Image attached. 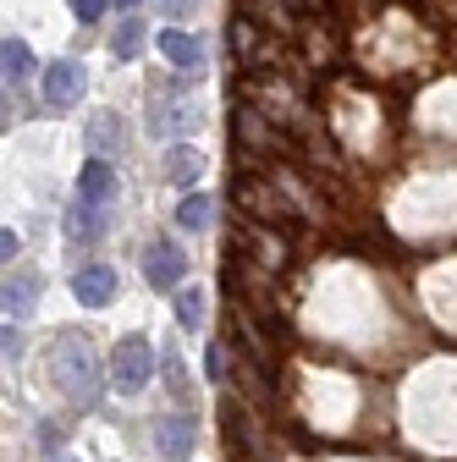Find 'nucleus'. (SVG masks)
<instances>
[{"instance_id":"1","label":"nucleus","mask_w":457,"mask_h":462,"mask_svg":"<svg viewBox=\"0 0 457 462\" xmlns=\"http://www.w3.org/2000/svg\"><path fill=\"white\" fill-rule=\"evenodd\" d=\"M44 369H50V385L61 391V402L72 408H94V396L105 385V364H99V346L83 336V330H55L50 353H44Z\"/></svg>"},{"instance_id":"2","label":"nucleus","mask_w":457,"mask_h":462,"mask_svg":"<svg viewBox=\"0 0 457 462\" xmlns=\"http://www.w3.org/2000/svg\"><path fill=\"white\" fill-rule=\"evenodd\" d=\"M149 380H154V346L144 336H122L117 353H110V385L122 396H144Z\"/></svg>"},{"instance_id":"3","label":"nucleus","mask_w":457,"mask_h":462,"mask_svg":"<svg viewBox=\"0 0 457 462\" xmlns=\"http://www.w3.org/2000/svg\"><path fill=\"white\" fill-rule=\"evenodd\" d=\"M144 281L154 286V292H177V286L188 281V248H177V243H149L144 248Z\"/></svg>"},{"instance_id":"4","label":"nucleus","mask_w":457,"mask_h":462,"mask_svg":"<svg viewBox=\"0 0 457 462\" xmlns=\"http://www.w3.org/2000/svg\"><path fill=\"white\" fill-rule=\"evenodd\" d=\"M232 199H238V209H243L248 220H265V226L287 220V199H281V188L265 182V177H243V182L232 188Z\"/></svg>"},{"instance_id":"5","label":"nucleus","mask_w":457,"mask_h":462,"mask_svg":"<svg viewBox=\"0 0 457 462\" xmlns=\"http://www.w3.org/2000/svg\"><path fill=\"white\" fill-rule=\"evenodd\" d=\"M83 94H89L83 61H50V67H44V105H50V110H72Z\"/></svg>"},{"instance_id":"6","label":"nucleus","mask_w":457,"mask_h":462,"mask_svg":"<svg viewBox=\"0 0 457 462\" xmlns=\"http://www.w3.org/2000/svg\"><path fill=\"white\" fill-rule=\"evenodd\" d=\"M117 160H105V154H94L83 171H78V199H89L94 209H105V204H117Z\"/></svg>"},{"instance_id":"7","label":"nucleus","mask_w":457,"mask_h":462,"mask_svg":"<svg viewBox=\"0 0 457 462\" xmlns=\"http://www.w3.org/2000/svg\"><path fill=\"white\" fill-rule=\"evenodd\" d=\"M160 55L182 78H199L204 72V39L199 33H182V28H160Z\"/></svg>"},{"instance_id":"8","label":"nucleus","mask_w":457,"mask_h":462,"mask_svg":"<svg viewBox=\"0 0 457 462\" xmlns=\"http://www.w3.org/2000/svg\"><path fill=\"white\" fill-rule=\"evenodd\" d=\"M154 446H160V457H165V462H188V457H193V446H199V435H193V419H182V413H165V419L154 424Z\"/></svg>"},{"instance_id":"9","label":"nucleus","mask_w":457,"mask_h":462,"mask_svg":"<svg viewBox=\"0 0 457 462\" xmlns=\"http://www.w3.org/2000/svg\"><path fill=\"white\" fill-rule=\"evenodd\" d=\"M61 226H67V243L72 248H94L105 237V209H94L89 199H72L67 215H61Z\"/></svg>"},{"instance_id":"10","label":"nucleus","mask_w":457,"mask_h":462,"mask_svg":"<svg viewBox=\"0 0 457 462\" xmlns=\"http://www.w3.org/2000/svg\"><path fill=\"white\" fill-rule=\"evenodd\" d=\"M72 292H78L83 309H105L110 298H117V270H110V264H83L72 275Z\"/></svg>"},{"instance_id":"11","label":"nucleus","mask_w":457,"mask_h":462,"mask_svg":"<svg viewBox=\"0 0 457 462\" xmlns=\"http://www.w3.org/2000/svg\"><path fill=\"white\" fill-rule=\"evenodd\" d=\"M243 243H248V254L259 259V270H281V264H287V237H281V231H270L265 220H243Z\"/></svg>"},{"instance_id":"12","label":"nucleus","mask_w":457,"mask_h":462,"mask_svg":"<svg viewBox=\"0 0 457 462\" xmlns=\"http://www.w3.org/2000/svg\"><path fill=\"white\" fill-rule=\"evenodd\" d=\"M220 435H226V446L243 451V457L259 446V430H254V419H248V408H243L238 396H226V402H220Z\"/></svg>"},{"instance_id":"13","label":"nucleus","mask_w":457,"mask_h":462,"mask_svg":"<svg viewBox=\"0 0 457 462\" xmlns=\"http://www.w3.org/2000/svg\"><path fill=\"white\" fill-rule=\"evenodd\" d=\"M39 270H17V275H6V319H33V309H39Z\"/></svg>"},{"instance_id":"14","label":"nucleus","mask_w":457,"mask_h":462,"mask_svg":"<svg viewBox=\"0 0 457 462\" xmlns=\"http://www.w3.org/2000/svg\"><path fill=\"white\" fill-rule=\"evenodd\" d=\"M0 67H6V88H23V83L39 72L33 44H28V39H17V33H6V44H0Z\"/></svg>"},{"instance_id":"15","label":"nucleus","mask_w":457,"mask_h":462,"mask_svg":"<svg viewBox=\"0 0 457 462\" xmlns=\"http://www.w3.org/2000/svg\"><path fill=\"white\" fill-rule=\"evenodd\" d=\"M238 138H243L248 149H275V143H281L275 116H265V110H254V105H238Z\"/></svg>"},{"instance_id":"16","label":"nucleus","mask_w":457,"mask_h":462,"mask_svg":"<svg viewBox=\"0 0 457 462\" xmlns=\"http://www.w3.org/2000/svg\"><path fill=\"white\" fill-rule=\"evenodd\" d=\"M122 138H127V133H122V116H117V110H99L94 122H89V149L105 154V160L122 154Z\"/></svg>"},{"instance_id":"17","label":"nucleus","mask_w":457,"mask_h":462,"mask_svg":"<svg viewBox=\"0 0 457 462\" xmlns=\"http://www.w3.org/2000/svg\"><path fill=\"white\" fill-rule=\"evenodd\" d=\"M110 55H117V61H138L144 55V23L133 12L117 23V33H110Z\"/></svg>"},{"instance_id":"18","label":"nucleus","mask_w":457,"mask_h":462,"mask_svg":"<svg viewBox=\"0 0 457 462\" xmlns=\"http://www.w3.org/2000/svg\"><path fill=\"white\" fill-rule=\"evenodd\" d=\"M199 171H204V154H199V149H182V143H177V149L165 154V177L177 182V188H193Z\"/></svg>"},{"instance_id":"19","label":"nucleus","mask_w":457,"mask_h":462,"mask_svg":"<svg viewBox=\"0 0 457 462\" xmlns=\"http://www.w3.org/2000/svg\"><path fill=\"white\" fill-rule=\"evenodd\" d=\"M232 50H238V61H243V67H259L265 33H259V23H254V17H238V23H232Z\"/></svg>"},{"instance_id":"20","label":"nucleus","mask_w":457,"mask_h":462,"mask_svg":"<svg viewBox=\"0 0 457 462\" xmlns=\"http://www.w3.org/2000/svg\"><path fill=\"white\" fill-rule=\"evenodd\" d=\"M210 215H215V199L210 193H182V204H177V226L182 231H204Z\"/></svg>"},{"instance_id":"21","label":"nucleus","mask_w":457,"mask_h":462,"mask_svg":"<svg viewBox=\"0 0 457 462\" xmlns=\"http://www.w3.org/2000/svg\"><path fill=\"white\" fill-rule=\"evenodd\" d=\"M177 325L182 330H199L204 325V292H199V286H188V281L177 286Z\"/></svg>"},{"instance_id":"22","label":"nucleus","mask_w":457,"mask_h":462,"mask_svg":"<svg viewBox=\"0 0 457 462\" xmlns=\"http://www.w3.org/2000/svg\"><path fill=\"white\" fill-rule=\"evenodd\" d=\"M165 385H171V396H177V402H188V396H193V385H188V369H182V358H177V353L165 358Z\"/></svg>"},{"instance_id":"23","label":"nucleus","mask_w":457,"mask_h":462,"mask_svg":"<svg viewBox=\"0 0 457 462\" xmlns=\"http://www.w3.org/2000/svg\"><path fill=\"white\" fill-rule=\"evenodd\" d=\"M226 369H232L226 346H220V341H210V353H204V374H210V380H226Z\"/></svg>"},{"instance_id":"24","label":"nucleus","mask_w":457,"mask_h":462,"mask_svg":"<svg viewBox=\"0 0 457 462\" xmlns=\"http://www.w3.org/2000/svg\"><path fill=\"white\" fill-rule=\"evenodd\" d=\"M67 6H72L78 23H99V17L110 12V0H67Z\"/></svg>"},{"instance_id":"25","label":"nucleus","mask_w":457,"mask_h":462,"mask_svg":"<svg viewBox=\"0 0 457 462\" xmlns=\"http://www.w3.org/2000/svg\"><path fill=\"white\" fill-rule=\"evenodd\" d=\"M154 6H160V12H165L171 23H182V17H188V12L199 6V0H154Z\"/></svg>"},{"instance_id":"26","label":"nucleus","mask_w":457,"mask_h":462,"mask_svg":"<svg viewBox=\"0 0 457 462\" xmlns=\"http://www.w3.org/2000/svg\"><path fill=\"white\" fill-rule=\"evenodd\" d=\"M23 353V330H17V319H6V358H17Z\"/></svg>"},{"instance_id":"27","label":"nucleus","mask_w":457,"mask_h":462,"mask_svg":"<svg viewBox=\"0 0 457 462\" xmlns=\"http://www.w3.org/2000/svg\"><path fill=\"white\" fill-rule=\"evenodd\" d=\"M0 248H6V264L17 259V248H23V237H17V231H12V226H6V231H0Z\"/></svg>"},{"instance_id":"28","label":"nucleus","mask_w":457,"mask_h":462,"mask_svg":"<svg viewBox=\"0 0 457 462\" xmlns=\"http://www.w3.org/2000/svg\"><path fill=\"white\" fill-rule=\"evenodd\" d=\"M117 6H122V12H133V6H138V0H117Z\"/></svg>"},{"instance_id":"29","label":"nucleus","mask_w":457,"mask_h":462,"mask_svg":"<svg viewBox=\"0 0 457 462\" xmlns=\"http://www.w3.org/2000/svg\"><path fill=\"white\" fill-rule=\"evenodd\" d=\"M61 462H78V457H61Z\"/></svg>"}]
</instances>
